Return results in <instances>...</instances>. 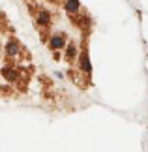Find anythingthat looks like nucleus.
Wrapping results in <instances>:
<instances>
[{
    "label": "nucleus",
    "mask_w": 148,
    "mask_h": 152,
    "mask_svg": "<svg viewBox=\"0 0 148 152\" xmlns=\"http://www.w3.org/2000/svg\"><path fill=\"white\" fill-rule=\"evenodd\" d=\"M34 15H36V17H34V19H36V25L41 28V30H47L49 25H51V21H52L51 11L49 10H38Z\"/></svg>",
    "instance_id": "obj_1"
},
{
    "label": "nucleus",
    "mask_w": 148,
    "mask_h": 152,
    "mask_svg": "<svg viewBox=\"0 0 148 152\" xmlns=\"http://www.w3.org/2000/svg\"><path fill=\"white\" fill-rule=\"evenodd\" d=\"M64 45H66V36L62 32H55L49 39V47L56 51V49H64Z\"/></svg>",
    "instance_id": "obj_2"
},
{
    "label": "nucleus",
    "mask_w": 148,
    "mask_h": 152,
    "mask_svg": "<svg viewBox=\"0 0 148 152\" xmlns=\"http://www.w3.org/2000/svg\"><path fill=\"white\" fill-rule=\"evenodd\" d=\"M21 51H23V47L19 45V42H15V39H9V42L6 43V53H8L9 58H17Z\"/></svg>",
    "instance_id": "obj_3"
},
{
    "label": "nucleus",
    "mask_w": 148,
    "mask_h": 152,
    "mask_svg": "<svg viewBox=\"0 0 148 152\" xmlns=\"http://www.w3.org/2000/svg\"><path fill=\"white\" fill-rule=\"evenodd\" d=\"M64 8H66V11L69 15H77L79 13V10H81V4H79V0H64Z\"/></svg>",
    "instance_id": "obj_4"
},
{
    "label": "nucleus",
    "mask_w": 148,
    "mask_h": 152,
    "mask_svg": "<svg viewBox=\"0 0 148 152\" xmlns=\"http://www.w3.org/2000/svg\"><path fill=\"white\" fill-rule=\"evenodd\" d=\"M73 56H75V45L69 43V45H68V60H71Z\"/></svg>",
    "instance_id": "obj_5"
},
{
    "label": "nucleus",
    "mask_w": 148,
    "mask_h": 152,
    "mask_svg": "<svg viewBox=\"0 0 148 152\" xmlns=\"http://www.w3.org/2000/svg\"><path fill=\"white\" fill-rule=\"evenodd\" d=\"M47 2H51V4H62V0H47Z\"/></svg>",
    "instance_id": "obj_6"
}]
</instances>
